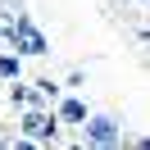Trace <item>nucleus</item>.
<instances>
[{
  "label": "nucleus",
  "mask_w": 150,
  "mask_h": 150,
  "mask_svg": "<svg viewBox=\"0 0 150 150\" xmlns=\"http://www.w3.org/2000/svg\"><path fill=\"white\" fill-rule=\"evenodd\" d=\"M82 82H86V68H68V77H64V91H82Z\"/></svg>",
  "instance_id": "nucleus-7"
},
{
  "label": "nucleus",
  "mask_w": 150,
  "mask_h": 150,
  "mask_svg": "<svg viewBox=\"0 0 150 150\" xmlns=\"http://www.w3.org/2000/svg\"><path fill=\"white\" fill-rule=\"evenodd\" d=\"M23 9H28L23 0H0V14H23Z\"/></svg>",
  "instance_id": "nucleus-9"
},
{
  "label": "nucleus",
  "mask_w": 150,
  "mask_h": 150,
  "mask_svg": "<svg viewBox=\"0 0 150 150\" xmlns=\"http://www.w3.org/2000/svg\"><path fill=\"white\" fill-rule=\"evenodd\" d=\"M18 137H28L32 146H64V127H59L55 109L50 105H28V109H18Z\"/></svg>",
  "instance_id": "nucleus-2"
},
{
  "label": "nucleus",
  "mask_w": 150,
  "mask_h": 150,
  "mask_svg": "<svg viewBox=\"0 0 150 150\" xmlns=\"http://www.w3.org/2000/svg\"><path fill=\"white\" fill-rule=\"evenodd\" d=\"M64 146H77V150H118V146H127V127H123L118 114L91 109L77 123V137H64Z\"/></svg>",
  "instance_id": "nucleus-1"
},
{
  "label": "nucleus",
  "mask_w": 150,
  "mask_h": 150,
  "mask_svg": "<svg viewBox=\"0 0 150 150\" xmlns=\"http://www.w3.org/2000/svg\"><path fill=\"white\" fill-rule=\"evenodd\" d=\"M9 137H14V132H9V123H0V146H9Z\"/></svg>",
  "instance_id": "nucleus-10"
},
{
  "label": "nucleus",
  "mask_w": 150,
  "mask_h": 150,
  "mask_svg": "<svg viewBox=\"0 0 150 150\" xmlns=\"http://www.w3.org/2000/svg\"><path fill=\"white\" fill-rule=\"evenodd\" d=\"M14 77H23V55L0 50V82H14Z\"/></svg>",
  "instance_id": "nucleus-5"
},
{
  "label": "nucleus",
  "mask_w": 150,
  "mask_h": 150,
  "mask_svg": "<svg viewBox=\"0 0 150 150\" xmlns=\"http://www.w3.org/2000/svg\"><path fill=\"white\" fill-rule=\"evenodd\" d=\"M9 32H14V14H0V46L9 41Z\"/></svg>",
  "instance_id": "nucleus-8"
},
{
  "label": "nucleus",
  "mask_w": 150,
  "mask_h": 150,
  "mask_svg": "<svg viewBox=\"0 0 150 150\" xmlns=\"http://www.w3.org/2000/svg\"><path fill=\"white\" fill-rule=\"evenodd\" d=\"M132 5H137V9H146V0H132Z\"/></svg>",
  "instance_id": "nucleus-11"
},
{
  "label": "nucleus",
  "mask_w": 150,
  "mask_h": 150,
  "mask_svg": "<svg viewBox=\"0 0 150 150\" xmlns=\"http://www.w3.org/2000/svg\"><path fill=\"white\" fill-rule=\"evenodd\" d=\"M5 46H9L14 55H23V59H41V55H50V37L41 32V23L32 18L28 9L14 14V32H9V41H5Z\"/></svg>",
  "instance_id": "nucleus-3"
},
{
  "label": "nucleus",
  "mask_w": 150,
  "mask_h": 150,
  "mask_svg": "<svg viewBox=\"0 0 150 150\" xmlns=\"http://www.w3.org/2000/svg\"><path fill=\"white\" fill-rule=\"evenodd\" d=\"M32 86H37V91L46 96V105H55V100H59V91H64V82H55V77H37Z\"/></svg>",
  "instance_id": "nucleus-6"
},
{
  "label": "nucleus",
  "mask_w": 150,
  "mask_h": 150,
  "mask_svg": "<svg viewBox=\"0 0 150 150\" xmlns=\"http://www.w3.org/2000/svg\"><path fill=\"white\" fill-rule=\"evenodd\" d=\"M50 109H55V118H59V127H77V123H82L86 114H91V109H86V100H82V96H77V91H59V100L50 105Z\"/></svg>",
  "instance_id": "nucleus-4"
}]
</instances>
